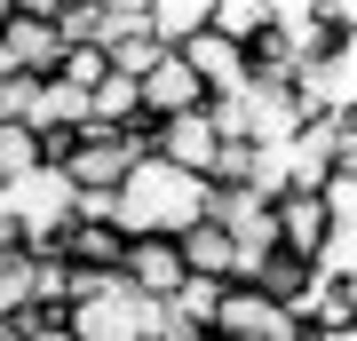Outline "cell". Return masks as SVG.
<instances>
[{
	"mask_svg": "<svg viewBox=\"0 0 357 341\" xmlns=\"http://www.w3.org/2000/svg\"><path fill=\"white\" fill-rule=\"evenodd\" d=\"M206 215V183L199 175H175L159 159H135L128 183L112 190V230L119 238H183Z\"/></svg>",
	"mask_w": 357,
	"mask_h": 341,
	"instance_id": "obj_1",
	"label": "cell"
},
{
	"mask_svg": "<svg viewBox=\"0 0 357 341\" xmlns=\"http://www.w3.org/2000/svg\"><path fill=\"white\" fill-rule=\"evenodd\" d=\"M143 159V127L135 135H103V127H79L72 143H56V151H40V167H56V175L72 183V199H112L119 183H128V167Z\"/></svg>",
	"mask_w": 357,
	"mask_h": 341,
	"instance_id": "obj_2",
	"label": "cell"
},
{
	"mask_svg": "<svg viewBox=\"0 0 357 341\" xmlns=\"http://www.w3.org/2000/svg\"><path fill=\"white\" fill-rule=\"evenodd\" d=\"M286 103H294V119H302V127L357 112V40H349V48H326V56H310L302 72L286 79Z\"/></svg>",
	"mask_w": 357,
	"mask_h": 341,
	"instance_id": "obj_3",
	"label": "cell"
},
{
	"mask_svg": "<svg viewBox=\"0 0 357 341\" xmlns=\"http://www.w3.org/2000/svg\"><path fill=\"white\" fill-rule=\"evenodd\" d=\"M0 56H8V72H24V79H56V56H64V40H56V0H8Z\"/></svg>",
	"mask_w": 357,
	"mask_h": 341,
	"instance_id": "obj_4",
	"label": "cell"
},
{
	"mask_svg": "<svg viewBox=\"0 0 357 341\" xmlns=\"http://www.w3.org/2000/svg\"><path fill=\"white\" fill-rule=\"evenodd\" d=\"M72 341H151V302H135L128 286H103V294H88V302H72L64 317H56Z\"/></svg>",
	"mask_w": 357,
	"mask_h": 341,
	"instance_id": "obj_5",
	"label": "cell"
},
{
	"mask_svg": "<svg viewBox=\"0 0 357 341\" xmlns=\"http://www.w3.org/2000/svg\"><path fill=\"white\" fill-rule=\"evenodd\" d=\"M215 151H222V135H215V119H206V112H183V119H159V127H143V159L175 167V175H199V183H206Z\"/></svg>",
	"mask_w": 357,
	"mask_h": 341,
	"instance_id": "obj_6",
	"label": "cell"
},
{
	"mask_svg": "<svg viewBox=\"0 0 357 341\" xmlns=\"http://www.w3.org/2000/svg\"><path fill=\"white\" fill-rule=\"evenodd\" d=\"M183 254H175V238H128V254H119V286L135 294V302H175L183 294Z\"/></svg>",
	"mask_w": 357,
	"mask_h": 341,
	"instance_id": "obj_7",
	"label": "cell"
},
{
	"mask_svg": "<svg viewBox=\"0 0 357 341\" xmlns=\"http://www.w3.org/2000/svg\"><path fill=\"white\" fill-rule=\"evenodd\" d=\"M135 112H143V127H159V119H183V112H206V96H199L191 63H183V56H159L151 72L135 79Z\"/></svg>",
	"mask_w": 357,
	"mask_h": 341,
	"instance_id": "obj_8",
	"label": "cell"
},
{
	"mask_svg": "<svg viewBox=\"0 0 357 341\" xmlns=\"http://www.w3.org/2000/svg\"><path fill=\"white\" fill-rule=\"evenodd\" d=\"M48 254H56L64 270H79V278H119V254H128V238H119L112 222H64Z\"/></svg>",
	"mask_w": 357,
	"mask_h": 341,
	"instance_id": "obj_9",
	"label": "cell"
},
{
	"mask_svg": "<svg viewBox=\"0 0 357 341\" xmlns=\"http://www.w3.org/2000/svg\"><path fill=\"white\" fill-rule=\"evenodd\" d=\"M175 254H183V270H191V278H206V286H238V246H230L215 222H191V230L175 238Z\"/></svg>",
	"mask_w": 357,
	"mask_h": 341,
	"instance_id": "obj_10",
	"label": "cell"
},
{
	"mask_svg": "<svg viewBox=\"0 0 357 341\" xmlns=\"http://www.w3.org/2000/svg\"><path fill=\"white\" fill-rule=\"evenodd\" d=\"M294 326L302 333H318V326H357V286H342V278H318V270H310V286L294 294Z\"/></svg>",
	"mask_w": 357,
	"mask_h": 341,
	"instance_id": "obj_11",
	"label": "cell"
},
{
	"mask_svg": "<svg viewBox=\"0 0 357 341\" xmlns=\"http://www.w3.org/2000/svg\"><path fill=\"white\" fill-rule=\"evenodd\" d=\"M206 32L230 40V48H255L270 32V0H206Z\"/></svg>",
	"mask_w": 357,
	"mask_h": 341,
	"instance_id": "obj_12",
	"label": "cell"
},
{
	"mask_svg": "<svg viewBox=\"0 0 357 341\" xmlns=\"http://www.w3.org/2000/svg\"><path fill=\"white\" fill-rule=\"evenodd\" d=\"M199 32H206V0H151V40H159L167 56L191 48Z\"/></svg>",
	"mask_w": 357,
	"mask_h": 341,
	"instance_id": "obj_13",
	"label": "cell"
},
{
	"mask_svg": "<svg viewBox=\"0 0 357 341\" xmlns=\"http://www.w3.org/2000/svg\"><path fill=\"white\" fill-rule=\"evenodd\" d=\"M32 278H40V254H0V326L32 317Z\"/></svg>",
	"mask_w": 357,
	"mask_h": 341,
	"instance_id": "obj_14",
	"label": "cell"
},
{
	"mask_svg": "<svg viewBox=\"0 0 357 341\" xmlns=\"http://www.w3.org/2000/svg\"><path fill=\"white\" fill-rule=\"evenodd\" d=\"M128 40H151V0H103L96 8V48H128Z\"/></svg>",
	"mask_w": 357,
	"mask_h": 341,
	"instance_id": "obj_15",
	"label": "cell"
},
{
	"mask_svg": "<svg viewBox=\"0 0 357 341\" xmlns=\"http://www.w3.org/2000/svg\"><path fill=\"white\" fill-rule=\"evenodd\" d=\"M318 215H326V230H357V167H333L318 183Z\"/></svg>",
	"mask_w": 357,
	"mask_h": 341,
	"instance_id": "obj_16",
	"label": "cell"
},
{
	"mask_svg": "<svg viewBox=\"0 0 357 341\" xmlns=\"http://www.w3.org/2000/svg\"><path fill=\"white\" fill-rule=\"evenodd\" d=\"M56 79H64L72 96H96L103 79H112V56H103V48H64V56H56Z\"/></svg>",
	"mask_w": 357,
	"mask_h": 341,
	"instance_id": "obj_17",
	"label": "cell"
},
{
	"mask_svg": "<svg viewBox=\"0 0 357 341\" xmlns=\"http://www.w3.org/2000/svg\"><path fill=\"white\" fill-rule=\"evenodd\" d=\"M32 167H40V143H32V127H8V119H0V190H8V183H24Z\"/></svg>",
	"mask_w": 357,
	"mask_h": 341,
	"instance_id": "obj_18",
	"label": "cell"
},
{
	"mask_svg": "<svg viewBox=\"0 0 357 341\" xmlns=\"http://www.w3.org/2000/svg\"><path fill=\"white\" fill-rule=\"evenodd\" d=\"M24 333H32V341H72L64 326H56V317H24Z\"/></svg>",
	"mask_w": 357,
	"mask_h": 341,
	"instance_id": "obj_19",
	"label": "cell"
},
{
	"mask_svg": "<svg viewBox=\"0 0 357 341\" xmlns=\"http://www.w3.org/2000/svg\"><path fill=\"white\" fill-rule=\"evenodd\" d=\"M302 341H357V326H318V333H302Z\"/></svg>",
	"mask_w": 357,
	"mask_h": 341,
	"instance_id": "obj_20",
	"label": "cell"
},
{
	"mask_svg": "<svg viewBox=\"0 0 357 341\" xmlns=\"http://www.w3.org/2000/svg\"><path fill=\"white\" fill-rule=\"evenodd\" d=\"M0 341H32V333H24V326H0Z\"/></svg>",
	"mask_w": 357,
	"mask_h": 341,
	"instance_id": "obj_21",
	"label": "cell"
},
{
	"mask_svg": "<svg viewBox=\"0 0 357 341\" xmlns=\"http://www.w3.org/2000/svg\"><path fill=\"white\" fill-rule=\"evenodd\" d=\"M0 24H8V0H0Z\"/></svg>",
	"mask_w": 357,
	"mask_h": 341,
	"instance_id": "obj_22",
	"label": "cell"
}]
</instances>
